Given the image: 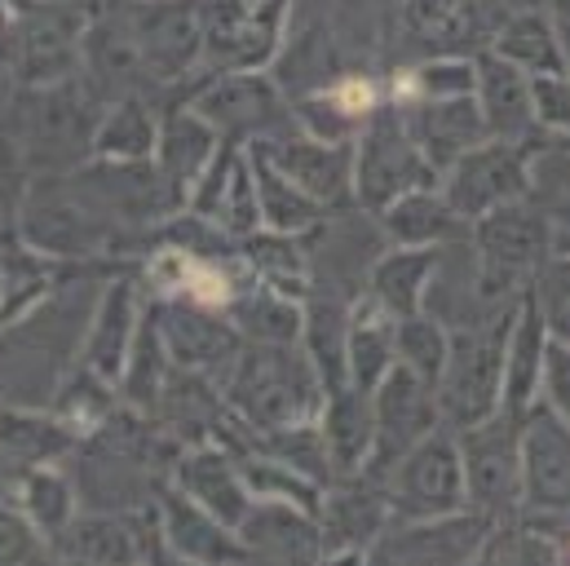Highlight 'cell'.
Instances as JSON below:
<instances>
[{"label":"cell","mask_w":570,"mask_h":566,"mask_svg":"<svg viewBox=\"0 0 570 566\" xmlns=\"http://www.w3.org/2000/svg\"><path fill=\"white\" fill-rule=\"evenodd\" d=\"M102 107L107 103L80 76L58 85H22L0 120V138L22 155L31 177L71 173L94 155V129L102 120Z\"/></svg>","instance_id":"cell-1"},{"label":"cell","mask_w":570,"mask_h":566,"mask_svg":"<svg viewBox=\"0 0 570 566\" xmlns=\"http://www.w3.org/2000/svg\"><path fill=\"white\" fill-rule=\"evenodd\" d=\"M222 390H226V403L257 433L314 421L323 412V399H327V390H323L309 354L301 350V341H292V345L248 341Z\"/></svg>","instance_id":"cell-2"},{"label":"cell","mask_w":570,"mask_h":566,"mask_svg":"<svg viewBox=\"0 0 570 566\" xmlns=\"http://www.w3.org/2000/svg\"><path fill=\"white\" fill-rule=\"evenodd\" d=\"M518 305L495 319L451 328V354L438 377V408L451 429L487 421L491 412L504 408V345Z\"/></svg>","instance_id":"cell-3"},{"label":"cell","mask_w":570,"mask_h":566,"mask_svg":"<svg viewBox=\"0 0 570 566\" xmlns=\"http://www.w3.org/2000/svg\"><path fill=\"white\" fill-rule=\"evenodd\" d=\"M438 168L425 159V150L412 138L407 111L394 98H381V107L367 116L363 134L354 138V199L367 217H376L399 195L433 186Z\"/></svg>","instance_id":"cell-4"},{"label":"cell","mask_w":570,"mask_h":566,"mask_svg":"<svg viewBox=\"0 0 570 566\" xmlns=\"http://www.w3.org/2000/svg\"><path fill=\"white\" fill-rule=\"evenodd\" d=\"M549 142V134L535 142H509V138H487L473 150H464L442 177V195L451 199V208L473 226L478 217L531 199L535 186V150Z\"/></svg>","instance_id":"cell-5"},{"label":"cell","mask_w":570,"mask_h":566,"mask_svg":"<svg viewBox=\"0 0 570 566\" xmlns=\"http://www.w3.org/2000/svg\"><path fill=\"white\" fill-rule=\"evenodd\" d=\"M292 0H199L204 71H266L287 45Z\"/></svg>","instance_id":"cell-6"},{"label":"cell","mask_w":570,"mask_h":566,"mask_svg":"<svg viewBox=\"0 0 570 566\" xmlns=\"http://www.w3.org/2000/svg\"><path fill=\"white\" fill-rule=\"evenodd\" d=\"M190 103L222 138L244 146L296 129L292 98L266 71H208Z\"/></svg>","instance_id":"cell-7"},{"label":"cell","mask_w":570,"mask_h":566,"mask_svg":"<svg viewBox=\"0 0 570 566\" xmlns=\"http://www.w3.org/2000/svg\"><path fill=\"white\" fill-rule=\"evenodd\" d=\"M390 509L394 523H421L442 518L455 509H469V482H464V456L451 424L433 429L407 456L390 469Z\"/></svg>","instance_id":"cell-8"},{"label":"cell","mask_w":570,"mask_h":566,"mask_svg":"<svg viewBox=\"0 0 570 566\" xmlns=\"http://www.w3.org/2000/svg\"><path fill=\"white\" fill-rule=\"evenodd\" d=\"M53 558L62 563H173L159 505H134V509H80L76 523L53 540Z\"/></svg>","instance_id":"cell-9"},{"label":"cell","mask_w":570,"mask_h":566,"mask_svg":"<svg viewBox=\"0 0 570 566\" xmlns=\"http://www.w3.org/2000/svg\"><path fill=\"white\" fill-rule=\"evenodd\" d=\"M464 456L469 505L487 518H504L522 509V417L500 408L487 421L455 429Z\"/></svg>","instance_id":"cell-10"},{"label":"cell","mask_w":570,"mask_h":566,"mask_svg":"<svg viewBox=\"0 0 570 566\" xmlns=\"http://www.w3.org/2000/svg\"><path fill=\"white\" fill-rule=\"evenodd\" d=\"M394 523L390 509V474L376 465H363L358 474H341L327 482L323 505H318V527H323V563H367L372 545L385 536Z\"/></svg>","instance_id":"cell-11"},{"label":"cell","mask_w":570,"mask_h":566,"mask_svg":"<svg viewBox=\"0 0 570 566\" xmlns=\"http://www.w3.org/2000/svg\"><path fill=\"white\" fill-rule=\"evenodd\" d=\"M495 518L482 509H455L442 518H421V523H390L385 536L372 545L367 563H403V566H464L478 563Z\"/></svg>","instance_id":"cell-12"},{"label":"cell","mask_w":570,"mask_h":566,"mask_svg":"<svg viewBox=\"0 0 570 566\" xmlns=\"http://www.w3.org/2000/svg\"><path fill=\"white\" fill-rule=\"evenodd\" d=\"M142 40L150 89L186 85L204 67V22L199 0H129Z\"/></svg>","instance_id":"cell-13"},{"label":"cell","mask_w":570,"mask_h":566,"mask_svg":"<svg viewBox=\"0 0 570 566\" xmlns=\"http://www.w3.org/2000/svg\"><path fill=\"white\" fill-rule=\"evenodd\" d=\"M372 412H376V451L367 465L385 474L394 469L399 456H407L421 438L446 424L438 408V386L403 363H394V372L372 390Z\"/></svg>","instance_id":"cell-14"},{"label":"cell","mask_w":570,"mask_h":566,"mask_svg":"<svg viewBox=\"0 0 570 566\" xmlns=\"http://www.w3.org/2000/svg\"><path fill=\"white\" fill-rule=\"evenodd\" d=\"M150 301L159 310V328H164L173 363L190 368V372H204V377L226 386L235 359L248 345L239 336V328L230 323V314L213 310V305H195V301H159V296H150Z\"/></svg>","instance_id":"cell-15"},{"label":"cell","mask_w":570,"mask_h":566,"mask_svg":"<svg viewBox=\"0 0 570 566\" xmlns=\"http://www.w3.org/2000/svg\"><path fill=\"white\" fill-rule=\"evenodd\" d=\"M522 509L570 518V421L544 399L522 417Z\"/></svg>","instance_id":"cell-16"},{"label":"cell","mask_w":570,"mask_h":566,"mask_svg":"<svg viewBox=\"0 0 570 566\" xmlns=\"http://www.w3.org/2000/svg\"><path fill=\"white\" fill-rule=\"evenodd\" d=\"M253 146H262L287 177L309 199H318L327 213L358 208V199H354V142H323L296 125L279 138L253 142Z\"/></svg>","instance_id":"cell-17"},{"label":"cell","mask_w":570,"mask_h":566,"mask_svg":"<svg viewBox=\"0 0 570 566\" xmlns=\"http://www.w3.org/2000/svg\"><path fill=\"white\" fill-rule=\"evenodd\" d=\"M142 314H146V287L138 266L111 275V280L102 283L98 301H94V314H89V328L80 336L76 363H85L98 377H107V381L120 386V372L129 363V350H134V336H138Z\"/></svg>","instance_id":"cell-18"},{"label":"cell","mask_w":570,"mask_h":566,"mask_svg":"<svg viewBox=\"0 0 570 566\" xmlns=\"http://www.w3.org/2000/svg\"><path fill=\"white\" fill-rule=\"evenodd\" d=\"M155 505H159V527L173 563H248L253 558L239 531L226 527L217 514H208L199 500H190L173 478L159 487Z\"/></svg>","instance_id":"cell-19"},{"label":"cell","mask_w":570,"mask_h":566,"mask_svg":"<svg viewBox=\"0 0 570 566\" xmlns=\"http://www.w3.org/2000/svg\"><path fill=\"white\" fill-rule=\"evenodd\" d=\"M80 433L62 421L53 408H18L0 403V482L13 491L31 469L58 465L76 456Z\"/></svg>","instance_id":"cell-20"},{"label":"cell","mask_w":570,"mask_h":566,"mask_svg":"<svg viewBox=\"0 0 570 566\" xmlns=\"http://www.w3.org/2000/svg\"><path fill=\"white\" fill-rule=\"evenodd\" d=\"M173 482L190 500H199L208 514H217L226 527H235V531H239V523L248 518V509L257 500L248 491L239 456L230 447H222V442H190V447H181V456L173 465Z\"/></svg>","instance_id":"cell-21"},{"label":"cell","mask_w":570,"mask_h":566,"mask_svg":"<svg viewBox=\"0 0 570 566\" xmlns=\"http://www.w3.org/2000/svg\"><path fill=\"white\" fill-rule=\"evenodd\" d=\"M478 62V107H482V120H487V134L491 138H509V142H535L540 134V120H535V85L522 67H513L509 58H500L495 49H478L473 53Z\"/></svg>","instance_id":"cell-22"},{"label":"cell","mask_w":570,"mask_h":566,"mask_svg":"<svg viewBox=\"0 0 570 566\" xmlns=\"http://www.w3.org/2000/svg\"><path fill=\"white\" fill-rule=\"evenodd\" d=\"M222 142L226 138L195 111L190 98H181V103H173V107L159 111L155 164H159V173L168 177V186H173V195L181 199V208H186L190 191L199 186V177L208 173V164H213V155L222 150Z\"/></svg>","instance_id":"cell-23"},{"label":"cell","mask_w":570,"mask_h":566,"mask_svg":"<svg viewBox=\"0 0 570 566\" xmlns=\"http://www.w3.org/2000/svg\"><path fill=\"white\" fill-rule=\"evenodd\" d=\"M239 540L253 558L266 563H323V527L318 514L292 500H253L248 518L239 523Z\"/></svg>","instance_id":"cell-24"},{"label":"cell","mask_w":570,"mask_h":566,"mask_svg":"<svg viewBox=\"0 0 570 566\" xmlns=\"http://www.w3.org/2000/svg\"><path fill=\"white\" fill-rule=\"evenodd\" d=\"M549 345H553V328L544 305L535 301V292L522 296L513 328H509V345H504V408L527 417L540 394H544V363H549Z\"/></svg>","instance_id":"cell-25"},{"label":"cell","mask_w":570,"mask_h":566,"mask_svg":"<svg viewBox=\"0 0 570 566\" xmlns=\"http://www.w3.org/2000/svg\"><path fill=\"white\" fill-rule=\"evenodd\" d=\"M376 226L385 235V244H407V248H455L469 240V222L451 208V199L442 195V186H416L407 195H399L394 204H385L376 213Z\"/></svg>","instance_id":"cell-26"},{"label":"cell","mask_w":570,"mask_h":566,"mask_svg":"<svg viewBox=\"0 0 570 566\" xmlns=\"http://www.w3.org/2000/svg\"><path fill=\"white\" fill-rule=\"evenodd\" d=\"M446 262V248H407V244H390L372 266H367V296L381 301L394 319L421 314L429 310L438 271Z\"/></svg>","instance_id":"cell-27"},{"label":"cell","mask_w":570,"mask_h":566,"mask_svg":"<svg viewBox=\"0 0 570 566\" xmlns=\"http://www.w3.org/2000/svg\"><path fill=\"white\" fill-rule=\"evenodd\" d=\"M407 111V125H412V138L425 150V159L438 168V177L464 155L473 150L478 142H487V120H482V107L478 98H438V103H412L403 107Z\"/></svg>","instance_id":"cell-28"},{"label":"cell","mask_w":570,"mask_h":566,"mask_svg":"<svg viewBox=\"0 0 570 566\" xmlns=\"http://www.w3.org/2000/svg\"><path fill=\"white\" fill-rule=\"evenodd\" d=\"M500 58H509L513 67H522L527 76H562L570 71V49H567V27L535 0L513 9L500 31L491 36V45Z\"/></svg>","instance_id":"cell-29"},{"label":"cell","mask_w":570,"mask_h":566,"mask_svg":"<svg viewBox=\"0 0 570 566\" xmlns=\"http://www.w3.org/2000/svg\"><path fill=\"white\" fill-rule=\"evenodd\" d=\"M350 301L336 296V292H318V287L305 296L301 350L309 354V363H314V372H318L327 394L350 386Z\"/></svg>","instance_id":"cell-30"},{"label":"cell","mask_w":570,"mask_h":566,"mask_svg":"<svg viewBox=\"0 0 570 566\" xmlns=\"http://www.w3.org/2000/svg\"><path fill=\"white\" fill-rule=\"evenodd\" d=\"M399 363V319L358 292L350 301V386L372 394Z\"/></svg>","instance_id":"cell-31"},{"label":"cell","mask_w":570,"mask_h":566,"mask_svg":"<svg viewBox=\"0 0 570 566\" xmlns=\"http://www.w3.org/2000/svg\"><path fill=\"white\" fill-rule=\"evenodd\" d=\"M323 438H327V451H332V465H336V478L341 474H358L372 451H376V412H372V394L345 386L336 394L323 399Z\"/></svg>","instance_id":"cell-32"},{"label":"cell","mask_w":570,"mask_h":566,"mask_svg":"<svg viewBox=\"0 0 570 566\" xmlns=\"http://www.w3.org/2000/svg\"><path fill=\"white\" fill-rule=\"evenodd\" d=\"M248 159H253V173H257V199H262V226L266 231H287V235H309L318 231L332 213L309 199L284 168L262 150V146H248Z\"/></svg>","instance_id":"cell-33"},{"label":"cell","mask_w":570,"mask_h":566,"mask_svg":"<svg viewBox=\"0 0 570 566\" xmlns=\"http://www.w3.org/2000/svg\"><path fill=\"white\" fill-rule=\"evenodd\" d=\"M168 372H173V354H168V341H164V328H159V310L146 296V314L142 323H138L129 363L120 372V403L125 408H138L146 417H155L159 394L168 386Z\"/></svg>","instance_id":"cell-34"},{"label":"cell","mask_w":570,"mask_h":566,"mask_svg":"<svg viewBox=\"0 0 570 566\" xmlns=\"http://www.w3.org/2000/svg\"><path fill=\"white\" fill-rule=\"evenodd\" d=\"M478 89V62L473 53H425L412 67H399L385 80V98L399 107L438 103V98H469Z\"/></svg>","instance_id":"cell-35"},{"label":"cell","mask_w":570,"mask_h":566,"mask_svg":"<svg viewBox=\"0 0 570 566\" xmlns=\"http://www.w3.org/2000/svg\"><path fill=\"white\" fill-rule=\"evenodd\" d=\"M226 314L239 328V336L257 341V345H292V341H301V328H305V301L262 280L248 292H239Z\"/></svg>","instance_id":"cell-36"},{"label":"cell","mask_w":570,"mask_h":566,"mask_svg":"<svg viewBox=\"0 0 570 566\" xmlns=\"http://www.w3.org/2000/svg\"><path fill=\"white\" fill-rule=\"evenodd\" d=\"M159 142V107L146 94H129L102 107L94 129V159H155Z\"/></svg>","instance_id":"cell-37"},{"label":"cell","mask_w":570,"mask_h":566,"mask_svg":"<svg viewBox=\"0 0 570 566\" xmlns=\"http://www.w3.org/2000/svg\"><path fill=\"white\" fill-rule=\"evenodd\" d=\"M13 496H18V505H22V514L36 523V531L53 545L71 523H76V514H80V482L62 469V465H40V469H31L18 487H13Z\"/></svg>","instance_id":"cell-38"},{"label":"cell","mask_w":570,"mask_h":566,"mask_svg":"<svg viewBox=\"0 0 570 566\" xmlns=\"http://www.w3.org/2000/svg\"><path fill=\"white\" fill-rule=\"evenodd\" d=\"M446 354H451V323L442 314L421 310V314L399 319V363L403 368H412L416 377L438 386V377L446 368Z\"/></svg>","instance_id":"cell-39"},{"label":"cell","mask_w":570,"mask_h":566,"mask_svg":"<svg viewBox=\"0 0 570 566\" xmlns=\"http://www.w3.org/2000/svg\"><path fill=\"white\" fill-rule=\"evenodd\" d=\"M213 222L235 240H248L253 231H262V199H257V173H253L248 146H244V155H239V164H235V173H230V182L213 208Z\"/></svg>","instance_id":"cell-40"},{"label":"cell","mask_w":570,"mask_h":566,"mask_svg":"<svg viewBox=\"0 0 570 566\" xmlns=\"http://www.w3.org/2000/svg\"><path fill=\"white\" fill-rule=\"evenodd\" d=\"M53 558V545L36 531V523L22 514V505H4L0 500V563H45Z\"/></svg>","instance_id":"cell-41"},{"label":"cell","mask_w":570,"mask_h":566,"mask_svg":"<svg viewBox=\"0 0 570 566\" xmlns=\"http://www.w3.org/2000/svg\"><path fill=\"white\" fill-rule=\"evenodd\" d=\"M531 85H535L540 134L570 142V71H562V76H531Z\"/></svg>","instance_id":"cell-42"},{"label":"cell","mask_w":570,"mask_h":566,"mask_svg":"<svg viewBox=\"0 0 570 566\" xmlns=\"http://www.w3.org/2000/svg\"><path fill=\"white\" fill-rule=\"evenodd\" d=\"M558 417L570 421V345L553 336L549 345V363H544V394H540Z\"/></svg>","instance_id":"cell-43"},{"label":"cell","mask_w":570,"mask_h":566,"mask_svg":"<svg viewBox=\"0 0 570 566\" xmlns=\"http://www.w3.org/2000/svg\"><path fill=\"white\" fill-rule=\"evenodd\" d=\"M540 4H544V9H549L558 22H570V0H540Z\"/></svg>","instance_id":"cell-44"},{"label":"cell","mask_w":570,"mask_h":566,"mask_svg":"<svg viewBox=\"0 0 570 566\" xmlns=\"http://www.w3.org/2000/svg\"><path fill=\"white\" fill-rule=\"evenodd\" d=\"M562 27H567V49H570V22H562Z\"/></svg>","instance_id":"cell-45"},{"label":"cell","mask_w":570,"mask_h":566,"mask_svg":"<svg viewBox=\"0 0 570 566\" xmlns=\"http://www.w3.org/2000/svg\"><path fill=\"white\" fill-rule=\"evenodd\" d=\"M558 142H562V138H558Z\"/></svg>","instance_id":"cell-46"}]
</instances>
